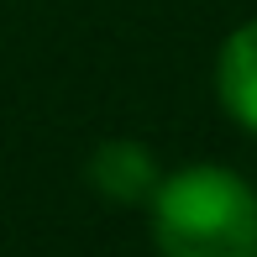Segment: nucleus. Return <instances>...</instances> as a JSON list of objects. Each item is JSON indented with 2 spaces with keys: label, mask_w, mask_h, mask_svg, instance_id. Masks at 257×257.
<instances>
[{
  "label": "nucleus",
  "mask_w": 257,
  "mask_h": 257,
  "mask_svg": "<svg viewBox=\"0 0 257 257\" xmlns=\"http://www.w3.org/2000/svg\"><path fill=\"white\" fill-rule=\"evenodd\" d=\"M163 257H257V189L220 163H189L153 189Z\"/></svg>",
  "instance_id": "1"
},
{
  "label": "nucleus",
  "mask_w": 257,
  "mask_h": 257,
  "mask_svg": "<svg viewBox=\"0 0 257 257\" xmlns=\"http://www.w3.org/2000/svg\"><path fill=\"white\" fill-rule=\"evenodd\" d=\"M215 95L220 110L257 137V21H241L215 58Z\"/></svg>",
  "instance_id": "3"
},
{
  "label": "nucleus",
  "mask_w": 257,
  "mask_h": 257,
  "mask_svg": "<svg viewBox=\"0 0 257 257\" xmlns=\"http://www.w3.org/2000/svg\"><path fill=\"white\" fill-rule=\"evenodd\" d=\"M89 189L105 194V200H115V205H142V200H153V189H158V163L153 153H147L142 142H132V137H115V142H105L95 147V158H89Z\"/></svg>",
  "instance_id": "2"
}]
</instances>
